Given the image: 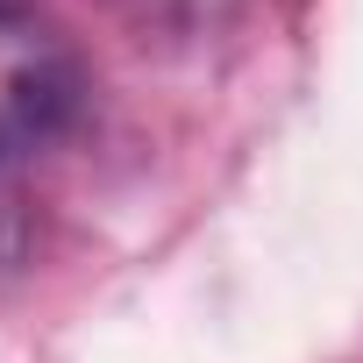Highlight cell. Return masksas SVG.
Returning <instances> with one entry per match:
<instances>
[{"label":"cell","instance_id":"6da1fadb","mask_svg":"<svg viewBox=\"0 0 363 363\" xmlns=\"http://www.w3.org/2000/svg\"><path fill=\"white\" fill-rule=\"evenodd\" d=\"M79 107H86V72L72 43L29 0H0V157L65 135Z\"/></svg>","mask_w":363,"mask_h":363},{"label":"cell","instance_id":"7a4b0ae2","mask_svg":"<svg viewBox=\"0 0 363 363\" xmlns=\"http://www.w3.org/2000/svg\"><path fill=\"white\" fill-rule=\"evenodd\" d=\"M29 242H36V221H29V200L15 193V178L0 171V278L29 264Z\"/></svg>","mask_w":363,"mask_h":363}]
</instances>
